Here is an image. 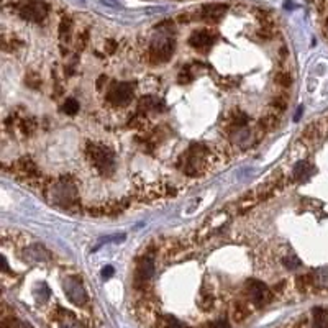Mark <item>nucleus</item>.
I'll use <instances>...</instances> for the list:
<instances>
[{"instance_id": "1", "label": "nucleus", "mask_w": 328, "mask_h": 328, "mask_svg": "<svg viewBox=\"0 0 328 328\" xmlns=\"http://www.w3.org/2000/svg\"><path fill=\"white\" fill-rule=\"evenodd\" d=\"M176 51V38L171 33V22H164L163 25L158 27V35L151 40L149 45V58L151 61L163 64L173 58Z\"/></svg>"}, {"instance_id": "2", "label": "nucleus", "mask_w": 328, "mask_h": 328, "mask_svg": "<svg viewBox=\"0 0 328 328\" xmlns=\"http://www.w3.org/2000/svg\"><path fill=\"white\" fill-rule=\"evenodd\" d=\"M87 154H89L90 163L95 166V169L104 176H112L115 171V156L114 153L102 145L89 143L87 146Z\"/></svg>"}, {"instance_id": "3", "label": "nucleus", "mask_w": 328, "mask_h": 328, "mask_svg": "<svg viewBox=\"0 0 328 328\" xmlns=\"http://www.w3.org/2000/svg\"><path fill=\"white\" fill-rule=\"evenodd\" d=\"M51 199L53 202L60 207L71 209L77 205V189L76 185L67 179H61L53 185L51 189Z\"/></svg>"}, {"instance_id": "4", "label": "nucleus", "mask_w": 328, "mask_h": 328, "mask_svg": "<svg viewBox=\"0 0 328 328\" xmlns=\"http://www.w3.org/2000/svg\"><path fill=\"white\" fill-rule=\"evenodd\" d=\"M133 82H114L107 90V100L115 107H125L133 99Z\"/></svg>"}, {"instance_id": "5", "label": "nucleus", "mask_w": 328, "mask_h": 328, "mask_svg": "<svg viewBox=\"0 0 328 328\" xmlns=\"http://www.w3.org/2000/svg\"><path fill=\"white\" fill-rule=\"evenodd\" d=\"M18 15L27 22H41L48 17V5L43 0H25L18 5Z\"/></svg>"}, {"instance_id": "6", "label": "nucleus", "mask_w": 328, "mask_h": 328, "mask_svg": "<svg viewBox=\"0 0 328 328\" xmlns=\"http://www.w3.org/2000/svg\"><path fill=\"white\" fill-rule=\"evenodd\" d=\"M62 287H64V292L67 298L74 303V305H84L87 302V294H86V289L82 286L81 279L77 276H67L64 279V282H62Z\"/></svg>"}, {"instance_id": "7", "label": "nucleus", "mask_w": 328, "mask_h": 328, "mask_svg": "<svg viewBox=\"0 0 328 328\" xmlns=\"http://www.w3.org/2000/svg\"><path fill=\"white\" fill-rule=\"evenodd\" d=\"M204 153L205 151L202 149L200 145H194L190 146V149L185 153L184 158V173L187 176H197L202 169L204 164Z\"/></svg>"}, {"instance_id": "8", "label": "nucleus", "mask_w": 328, "mask_h": 328, "mask_svg": "<svg viewBox=\"0 0 328 328\" xmlns=\"http://www.w3.org/2000/svg\"><path fill=\"white\" fill-rule=\"evenodd\" d=\"M248 294L251 297V302L256 307H263L271 300V291L268 289V286L261 281H256V279H249L246 282Z\"/></svg>"}, {"instance_id": "9", "label": "nucleus", "mask_w": 328, "mask_h": 328, "mask_svg": "<svg viewBox=\"0 0 328 328\" xmlns=\"http://www.w3.org/2000/svg\"><path fill=\"white\" fill-rule=\"evenodd\" d=\"M215 43V35L210 33L209 30H200L192 33V36L189 38V45L195 48L200 53H207Z\"/></svg>"}, {"instance_id": "10", "label": "nucleus", "mask_w": 328, "mask_h": 328, "mask_svg": "<svg viewBox=\"0 0 328 328\" xmlns=\"http://www.w3.org/2000/svg\"><path fill=\"white\" fill-rule=\"evenodd\" d=\"M153 274H154V264H153V261H151L149 258H143L138 263V266H136V271H135V284H136V287L145 286V284L148 282L151 277H153Z\"/></svg>"}, {"instance_id": "11", "label": "nucleus", "mask_w": 328, "mask_h": 328, "mask_svg": "<svg viewBox=\"0 0 328 328\" xmlns=\"http://www.w3.org/2000/svg\"><path fill=\"white\" fill-rule=\"evenodd\" d=\"M228 10V5L225 3H210V5L202 7V12H200V17L207 22H218L225 13Z\"/></svg>"}, {"instance_id": "12", "label": "nucleus", "mask_w": 328, "mask_h": 328, "mask_svg": "<svg viewBox=\"0 0 328 328\" xmlns=\"http://www.w3.org/2000/svg\"><path fill=\"white\" fill-rule=\"evenodd\" d=\"M313 171H315V169H313L312 166L307 163V161H300V163H297L296 168H294L292 176H294V179H296V180L308 179L313 174Z\"/></svg>"}, {"instance_id": "13", "label": "nucleus", "mask_w": 328, "mask_h": 328, "mask_svg": "<svg viewBox=\"0 0 328 328\" xmlns=\"http://www.w3.org/2000/svg\"><path fill=\"white\" fill-rule=\"evenodd\" d=\"M313 328H328V310L317 307L313 308Z\"/></svg>"}, {"instance_id": "14", "label": "nucleus", "mask_w": 328, "mask_h": 328, "mask_svg": "<svg viewBox=\"0 0 328 328\" xmlns=\"http://www.w3.org/2000/svg\"><path fill=\"white\" fill-rule=\"evenodd\" d=\"M71 33H72V22H71V18L66 17V18H62L60 23V38L62 41H69Z\"/></svg>"}, {"instance_id": "15", "label": "nucleus", "mask_w": 328, "mask_h": 328, "mask_svg": "<svg viewBox=\"0 0 328 328\" xmlns=\"http://www.w3.org/2000/svg\"><path fill=\"white\" fill-rule=\"evenodd\" d=\"M141 109L145 110H163V102L159 99H151V97H146V99H141L140 102Z\"/></svg>"}, {"instance_id": "16", "label": "nucleus", "mask_w": 328, "mask_h": 328, "mask_svg": "<svg viewBox=\"0 0 328 328\" xmlns=\"http://www.w3.org/2000/svg\"><path fill=\"white\" fill-rule=\"evenodd\" d=\"M36 259V261H45V259H48V254L45 253V249H43L40 244H36V246H31L28 248L25 251V256H31Z\"/></svg>"}, {"instance_id": "17", "label": "nucleus", "mask_w": 328, "mask_h": 328, "mask_svg": "<svg viewBox=\"0 0 328 328\" xmlns=\"http://www.w3.org/2000/svg\"><path fill=\"white\" fill-rule=\"evenodd\" d=\"M62 112L67 115H76L79 112V102L76 99H67L64 102V105H62Z\"/></svg>"}, {"instance_id": "18", "label": "nucleus", "mask_w": 328, "mask_h": 328, "mask_svg": "<svg viewBox=\"0 0 328 328\" xmlns=\"http://www.w3.org/2000/svg\"><path fill=\"white\" fill-rule=\"evenodd\" d=\"M274 81H276L281 87H289V86L292 84V77L289 76L287 72H281V74H277Z\"/></svg>"}, {"instance_id": "19", "label": "nucleus", "mask_w": 328, "mask_h": 328, "mask_svg": "<svg viewBox=\"0 0 328 328\" xmlns=\"http://www.w3.org/2000/svg\"><path fill=\"white\" fill-rule=\"evenodd\" d=\"M36 298L40 302H45L48 297H50V289L46 287V284H40V287H38V291H36Z\"/></svg>"}, {"instance_id": "20", "label": "nucleus", "mask_w": 328, "mask_h": 328, "mask_svg": "<svg viewBox=\"0 0 328 328\" xmlns=\"http://www.w3.org/2000/svg\"><path fill=\"white\" fill-rule=\"evenodd\" d=\"M284 266L287 269H297L302 266V263L298 261V258H296V256H287V258H284Z\"/></svg>"}, {"instance_id": "21", "label": "nucleus", "mask_w": 328, "mask_h": 328, "mask_svg": "<svg viewBox=\"0 0 328 328\" xmlns=\"http://www.w3.org/2000/svg\"><path fill=\"white\" fill-rule=\"evenodd\" d=\"M192 79H194V76H192V72L189 71V67H184V69L179 72V84H189Z\"/></svg>"}, {"instance_id": "22", "label": "nucleus", "mask_w": 328, "mask_h": 328, "mask_svg": "<svg viewBox=\"0 0 328 328\" xmlns=\"http://www.w3.org/2000/svg\"><path fill=\"white\" fill-rule=\"evenodd\" d=\"M246 315H248L246 308H244L243 305H237V308H235V318H237V320H243Z\"/></svg>"}, {"instance_id": "23", "label": "nucleus", "mask_w": 328, "mask_h": 328, "mask_svg": "<svg viewBox=\"0 0 328 328\" xmlns=\"http://www.w3.org/2000/svg\"><path fill=\"white\" fill-rule=\"evenodd\" d=\"M61 328H82V327L74 320H66V322L61 323Z\"/></svg>"}, {"instance_id": "24", "label": "nucleus", "mask_w": 328, "mask_h": 328, "mask_svg": "<svg viewBox=\"0 0 328 328\" xmlns=\"http://www.w3.org/2000/svg\"><path fill=\"white\" fill-rule=\"evenodd\" d=\"M112 274H114V268L112 266H105L104 269H102V277L104 279H109Z\"/></svg>"}, {"instance_id": "25", "label": "nucleus", "mask_w": 328, "mask_h": 328, "mask_svg": "<svg viewBox=\"0 0 328 328\" xmlns=\"http://www.w3.org/2000/svg\"><path fill=\"white\" fill-rule=\"evenodd\" d=\"M213 328H232V327H230V323L227 320H218L213 323Z\"/></svg>"}, {"instance_id": "26", "label": "nucleus", "mask_w": 328, "mask_h": 328, "mask_svg": "<svg viewBox=\"0 0 328 328\" xmlns=\"http://www.w3.org/2000/svg\"><path fill=\"white\" fill-rule=\"evenodd\" d=\"M286 105H287V102L284 99H276V100H274V107H277V109H281V110L286 109Z\"/></svg>"}, {"instance_id": "27", "label": "nucleus", "mask_w": 328, "mask_h": 328, "mask_svg": "<svg viewBox=\"0 0 328 328\" xmlns=\"http://www.w3.org/2000/svg\"><path fill=\"white\" fill-rule=\"evenodd\" d=\"M115 46H117V43H115V41H112V40L107 41V51H109V53H114Z\"/></svg>"}, {"instance_id": "28", "label": "nucleus", "mask_w": 328, "mask_h": 328, "mask_svg": "<svg viewBox=\"0 0 328 328\" xmlns=\"http://www.w3.org/2000/svg\"><path fill=\"white\" fill-rule=\"evenodd\" d=\"M166 328H185V327L182 325V323H179V322H176V320H174V322H171Z\"/></svg>"}, {"instance_id": "29", "label": "nucleus", "mask_w": 328, "mask_h": 328, "mask_svg": "<svg viewBox=\"0 0 328 328\" xmlns=\"http://www.w3.org/2000/svg\"><path fill=\"white\" fill-rule=\"evenodd\" d=\"M15 328H31V327L28 325V323H20V322H18L15 325Z\"/></svg>"}, {"instance_id": "30", "label": "nucleus", "mask_w": 328, "mask_h": 328, "mask_svg": "<svg viewBox=\"0 0 328 328\" xmlns=\"http://www.w3.org/2000/svg\"><path fill=\"white\" fill-rule=\"evenodd\" d=\"M327 33H328V20H327Z\"/></svg>"}]
</instances>
